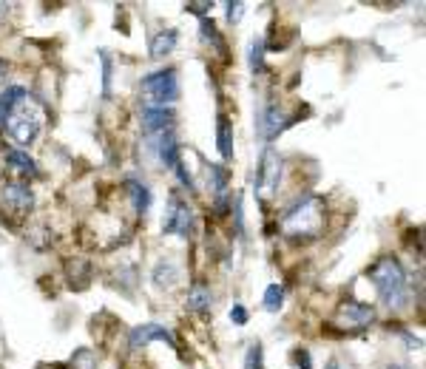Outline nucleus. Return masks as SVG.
<instances>
[{
    "mask_svg": "<svg viewBox=\"0 0 426 369\" xmlns=\"http://www.w3.org/2000/svg\"><path fill=\"white\" fill-rule=\"evenodd\" d=\"M3 9H6V6H3V3H0V11H3Z\"/></svg>",
    "mask_w": 426,
    "mask_h": 369,
    "instance_id": "obj_31",
    "label": "nucleus"
},
{
    "mask_svg": "<svg viewBox=\"0 0 426 369\" xmlns=\"http://www.w3.org/2000/svg\"><path fill=\"white\" fill-rule=\"evenodd\" d=\"M290 125V117L284 114V108L281 105H276V103H270V105H264V111L259 114V137L261 140H276L284 128Z\"/></svg>",
    "mask_w": 426,
    "mask_h": 369,
    "instance_id": "obj_8",
    "label": "nucleus"
},
{
    "mask_svg": "<svg viewBox=\"0 0 426 369\" xmlns=\"http://www.w3.org/2000/svg\"><path fill=\"white\" fill-rule=\"evenodd\" d=\"M244 369H264V355H261V344H250L247 355H244Z\"/></svg>",
    "mask_w": 426,
    "mask_h": 369,
    "instance_id": "obj_21",
    "label": "nucleus"
},
{
    "mask_svg": "<svg viewBox=\"0 0 426 369\" xmlns=\"http://www.w3.org/2000/svg\"><path fill=\"white\" fill-rule=\"evenodd\" d=\"M247 60H250V68L253 71H264V40L261 37H256L253 43H250V54H247Z\"/></svg>",
    "mask_w": 426,
    "mask_h": 369,
    "instance_id": "obj_19",
    "label": "nucleus"
},
{
    "mask_svg": "<svg viewBox=\"0 0 426 369\" xmlns=\"http://www.w3.org/2000/svg\"><path fill=\"white\" fill-rule=\"evenodd\" d=\"M241 11H244V3H239V0H236V3H227V20H230V23H239V20H241Z\"/></svg>",
    "mask_w": 426,
    "mask_h": 369,
    "instance_id": "obj_27",
    "label": "nucleus"
},
{
    "mask_svg": "<svg viewBox=\"0 0 426 369\" xmlns=\"http://www.w3.org/2000/svg\"><path fill=\"white\" fill-rule=\"evenodd\" d=\"M140 117H142V128L148 134H157V137L165 134V131H174V120H177L171 105H151V103L142 105Z\"/></svg>",
    "mask_w": 426,
    "mask_h": 369,
    "instance_id": "obj_6",
    "label": "nucleus"
},
{
    "mask_svg": "<svg viewBox=\"0 0 426 369\" xmlns=\"http://www.w3.org/2000/svg\"><path fill=\"white\" fill-rule=\"evenodd\" d=\"M174 68H160L154 74L142 77V94L151 100V105H171L180 100V83Z\"/></svg>",
    "mask_w": 426,
    "mask_h": 369,
    "instance_id": "obj_4",
    "label": "nucleus"
},
{
    "mask_svg": "<svg viewBox=\"0 0 426 369\" xmlns=\"http://www.w3.org/2000/svg\"><path fill=\"white\" fill-rule=\"evenodd\" d=\"M199 28H202V40H205V43H213L216 48H222V40H219V31H216V26H213V23H211V20H208V17H202V26H199Z\"/></svg>",
    "mask_w": 426,
    "mask_h": 369,
    "instance_id": "obj_24",
    "label": "nucleus"
},
{
    "mask_svg": "<svg viewBox=\"0 0 426 369\" xmlns=\"http://www.w3.org/2000/svg\"><path fill=\"white\" fill-rule=\"evenodd\" d=\"M125 187H128V193H131V204H134V210H137L140 216L148 213V207H151V190L140 182V180H125Z\"/></svg>",
    "mask_w": 426,
    "mask_h": 369,
    "instance_id": "obj_17",
    "label": "nucleus"
},
{
    "mask_svg": "<svg viewBox=\"0 0 426 369\" xmlns=\"http://www.w3.org/2000/svg\"><path fill=\"white\" fill-rule=\"evenodd\" d=\"M131 350H140V347H148V344H154V341H165V344H171V347H177V341H174V336H171V330H165L162 324H142V327H137L134 333H131Z\"/></svg>",
    "mask_w": 426,
    "mask_h": 369,
    "instance_id": "obj_9",
    "label": "nucleus"
},
{
    "mask_svg": "<svg viewBox=\"0 0 426 369\" xmlns=\"http://www.w3.org/2000/svg\"><path fill=\"white\" fill-rule=\"evenodd\" d=\"M216 148L224 160L233 157V128H230V120L224 114L216 117Z\"/></svg>",
    "mask_w": 426,
    "mask_h": 369,
    "instance_id": "obj_15",
    "label": "nucleus"
},
{
    "mask_svg": "<svg viewBox=\"0 0 426 369\" xmlns=\"http://www.w3.org/2000/svg\"><path fill=\"white\" fill-rule=\"evenodd\" d=\"M177 43H180V31L177 28H165V31L154 34L151 37V57L154 60H165L177 48Z\"/></svg>",
    "mask_w": 426,
    "mask_h": 369,
    "instance_id": "obj_12",
    "label": "nucleus"
},
{
    "mask_svg": "<svg viewBox=\"0 0 426 369\" xmlns=\"http://www.w3.org/2000/svg\"><path fill=\"white\" fill-rule=\"evenodd\" d=\"M157 148H160V162L165 168H177L180 165V145H177V134L165 131L157 137Z\"/></svg>",
    "mask_w": 426,
    "mask_h": 369,
    "instance_id": "obj_13",
    "label": "nucleus"
},
{
    "mask_svg": "<svg viewBox=\"0 0 426 369\" xmlns=\"http://www.w3.org/2000/svg\"><path fill=\"white\" fill-rule=\"evenodd\" d=\"M3 202H6L11 210L26 213V210L34 207V193H31V187L26 182H9L3 187Z\"/></svg>",
    "mask_w": 426,
    "mask_h": 369,
    "instance_id": "obj_10",
    "label": "nucleus"
},
{
    "mask_svg": "<svg viewBox=\"0 0 426 369\" xmlns=\"http://www.w3.org/2000/svg\"><path fill=\"white\" fill-rule=\"evenodd\" d=\"M296 364H298V369H313L310 353H307V350H296Z\"/></svg>",
    "mask_w": 426,
    "mask_h": 369,
    "instance_id": "obj_28",
    "label": "nucleus"
},
{
    "mask_svg": "<svg viewBox=\"0 0 426 369\" xmlns=\"http://www.w3.org/2000/svg\"><path fill=\"white\" fill-rule=\"evenodd\" d=\"M324 227V202L316 193L298 199L281 219V233L293 241H310Z\"/></svg>",
    "mask_w": 426,
    "mask_h": 369,
    "instance_id": "obj_1",
    "label": "nucleus"
},
{
    "mask_svg": "<svg viewBox=\"0 0 426 369\" xmlns=\"http://www.w3.org/2000/svg\"><path fill=\"white\" fill-rule=\"evenodd\" d=\"M3 125H6V134H9L17 145H31V142L37 140L40 128H43V108L26 94V97H20V100L11 105L9 117L3 120Z\"/></svg>",
    "mask_w": 426,
    "mask_h": 369,
    "instance_id": "obj_3",
    "label": "nucleus"
},
{
    "mask_svg": "<svg viewBox=\"0 0 426 369\" xmlns=\"http://www.w3.org/2000/svg\"><path fill=\"white\" fill-rule=\"evenodd\" d=\"M230 321L239 324V327H244V324H247V310H244L241 304H233V307H230Z\"/></svg>",
    "mask_w": 426,
    "mask_h": 369,
    "instance_id": "obj_26",
    "label": "nucleus"
},
{
    "mask_svg": "<svg viewBox=\"0 0 426 369\" xmlns=\"http://www.w3.org/2000/svg\"><path fill=\"white\" fill-rule=\"evenodd\" d=\"M324 369H341V364H338V361H327V367Z\"/></svg>",
    "mask_w": 426,
    "mask_h": 369,
    "instance_id": "obj_30",
    "label": "nucleus"
},
{
    "mask_svg": "<svg viewBox=\"0 0 426 369\" xmlns=\"http://www.w3.org/2000/svg\"><path fill=\"white\" fill-rule=\"evenodd\" d=\"M367 276L373 279V284L378 287L381 301L390 310H401L407 304V270L401 267V261L395 256H387V259L375 261Z\"/></svg>",
    "mask_w": 426,
    "mask_h": 369,
    "instance_id": "obj_2",
    "label": "nucleus"
},
{
    "mask_svg": "<svg viewBox=\"0 0 426 369\" xmlns=\"http://www.w3.org/2000/svg\"><path fill=\"white\" fill-rule=\"evenodd\" d=\"M233 222H236V233L244 236V210H241V196L239 193L233 199Z\"/></svg>",
    "mask_w": 426,
    "mask_h": 369,
    "instance_id": "obj_25",
    "label": "nucleus"
},
{
    "mask_svg": "<svg viewBox=\"0 0 426 369\" xmlns=\"http://www.w3.org/2000/svg\"><path fill=\"white\" fill-rule=\"evenodd\" d=\"M151 279H154V284H157V287H162V290H174V287H177V281H180V267H177L174 261L162 259V261L154 267Z\"/></svg>",
    "mask_w": 426,
    "mask_h": 369,
    "instance_id": "obj_14",
    "label": "nucleus"
},
{
    "mask_svg": "<svg viewBox=\"0 0 426 369\" xmlns=\"http://www.w3.org/2000/svg\"><path fill=\"white\" fill-rule=\"evenodd\" d=\"M279 182H281V157L276 148H264L261 151V160H259V174L253 180V187H256V196L261 199H270L276 190H279Z\"/></svg>",
    "mask_w": 426,
    "mask_h": 369,
    "instance_id": "obj_5",
    "label": "nucleus"
},
{
    "mask_svg": "<svg viewBox=\"0 0 426 369\" xmlns=\"http://www.w3.org/2000/svg\"><path fill=\"white\" fill-rule=\"evenodd\" d=\"M373 307L370 304H358V301H344L338 307V321L344 327H367L373 321Z\"/></svg>",
    "mask_w": 426,
    "mask_h": 369,
    "instance_id": "obj_11",
    "label": "nucleus"
},
{
    "mask_svg": "<svg viewBox=\"0 0 426 369\" xmlns=\"http://www.w3.org/2000/svg\"><path fill=\"white\" fill-rule=\"evenodd\" d=\"M211 287L208 284H202V281H197L191 290H188V307L194 310V313H208L211 310Z\"/></svg>",
    "mask_w": 426,
    "mask_h": 369,
    "instance_id": "obj_18",
    "label": "nucleus"
},
{
    "mask_svg": "<svg viewBox=\"0 0 426 369\" xmlns=\"http://www.w3.org/2000/svg\"><path fill=\"white\" fill-rule=\"evenodd\" d=\"M6 165L14 168V171L23 174V177H34V174H37L34 160H31L26 151H20V148H9V151H6Z\"/></svg>",
    "mask_w": 426,
    "mask_h": 369,
    "instance_id": "obj_16",
    "label": "nucleus"
},
{
    "mask_svg": "<svg viewBox=\"0 0 426 369\" xmlns=\"http://www.w3.org/2000/svg\"><path fill=\"white\" fill-rule=\"evenodd\" d=\"M100 57H103V94H105V97H111V80H114V63H111V57H108V51H100Z\"/></svg>",
    "mask_w": 426,
    "mask_h": 369,
    "instance_id": "obj_22",
    "label": "nucleus"
},
{
    "mask_svg": "<svg viewBox=\"0 0 426 369\" xmlns=\"http://www.w3.org/2000/svg\"><path fill=\"white\" fill-rule=\"evenodd\" d=\"M208 180H211L213 190L222 193V190L227 187V180H230V177H227V168H224V165H211V168H208Z\"/></svg>",
    "mask_w": 426,
    "mask_h": 369,
    "instance_id": "obj_23",
    "label": "nucleus"
},
{
    "mask_svg": "<svg viewBox=\"0 0 426 369\" xmlns=\"http://www.w3.org/2000/svg\"><path fill=\"white\" fill-rule=\"evenodd\" d=\"M281 301H284V287H281V284H270V287L264 290V307H267L270 313H276V310L281 307Z\"/></svg>",
    "mask_w": 426,
    "mask_h": 369,
    "instance_id": "obj_20",
    "label": "nucleus"
},
{
    "mask_svg": "<svg viewBox=\"0 0 426 369\" xmlns=\"http://www.w3.org/2000/svg\"><path fill=\"white\" fill-rule=\"evenodd\" d=\"M188 11H211V3H188Z\"/></svg>",
    "mask_w": 426,
    "mask_h": 369,
    "instance_id": "obj_29",
    "label": "nucleus"
},
{
    "mask_svg": "<svg viewBox=\"0 0 426 369\" xmlns=\"http://www.w3.org/2000/svg\"><path fill=\"white\" fill-rule=\"evenodd\" d=\"M194 224H197V219H194V210L188 207V202L174 199V202H171V210H168V219H165V224H162V230L188 239V236L194 233Z\"/></svg>",
    "mask_w": 426,
    "mask_h": 369,
    "instance_id": "obj_7",
    "label": "nucleus"
}]
</instances>
